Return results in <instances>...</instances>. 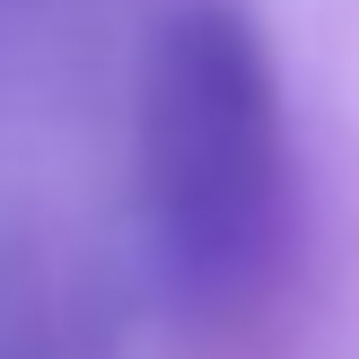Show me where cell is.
I'll list each match as a JSON object with an SVG mask.
<instances>
[{"instance_id":"cell-1","label":"cell","mask_w":359,"mask_h":359,"mask_svg":"<svg viewBox=\"0 0 359 359\" xmlns=\"http://www.w3.org/2000/svg\"><path fill=\"white\" fill-rule=\"evenodd\" d=\"M140 219L175 307L237 325L298 255V167L255 9L175 0L140 44Z\"/></svg>"}]
</instances>
